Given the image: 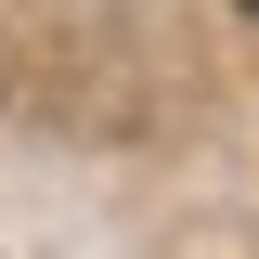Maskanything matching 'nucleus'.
Returning <instances> with one entry per match:
<instances>
[{"label":"nucleus","instance_id":"f257e3e1","mask_svg":"<svg viewBox=\"0 0 259 259\" xmlns=\"http://www.w3.org/2000/svg\"><path fill=\"white\" fill-rule=\"evenodd\" d=\"M233 13H259V0H233Z\"/></svg>","mask_w":259,"mask_h":259}]
</instances>
